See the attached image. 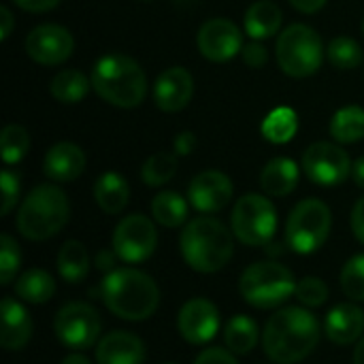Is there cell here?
<instances>
[{
    "instance_id": "6da1fadb",
    "label": "cell",
    "mask_w": 364,
    "mask_h": 364,
    "mask_svg": "<svg viewBox=\"0 0 364 364\" xmlns=\"http://www.w3.org/2000/svg\"><path fill=\"white\" fill-rule=\"evenodd\" d=\"M320 335V322L309 309L284 307L267 322L262 348L275 364H296L318 348Z\"/></svg>"
},
{
    "instance_id": "7a4b0ae2",
    "label": "cell",
    "mask_w": 364,
    "mask_h": 364,
    "mask_svg": "<svg viewBox=\"0 0 364 364\" xmlns=\"http://www.w3.org/2000/svg\"><path fill=\"white\" fill-rule=\"evenodd\" d=\"M100 299L107 309L126 322L151 318L160 305L158 284L143 271L115 269L100 284Z\"/></svg>"
},
{
    "instance_id": "3957f363",
    "label": "cell",
    "mask_w": 364,
    "mask_h": 364,
    "mask_svg": "<svg viewBox=\"0 0 364 364\" xmlns=\"http://www.w3.org/2000/svg\"><path fill=\"white\" fill-rule=\"evenodd\" d=\"M92 87L96 94L119 109H134L147 96V77L141 64L126 53H107L92 68Z\"/></svg>"
},
{
    "instance_id": "277c9868",
    "label": "cell",
    "mask_w": 364,
    "mask_h": 364,
    "mask_svg": "<svg viewBox=\"0 0 364 364\" xmlns=\"http://www.w3.org/2000/svg\"><path fill=\"white\" fill-rule=\"evenodd\" d=\"M235 235L215 218H196L181 232L179 247L190 269L196 273L222 271L235 254Z\"/></svg>"
},
{
    "instance_id": "5b68a950",
    "label": "cell",
    "mask_w": 364,
    "mask_h": 364,
    "mask_svg": "<svg viewBox=\"0 0 364 364\" xmlns=\"http://www.w3.org/2000/svg\"><path fill=\"white\" fill-rule=\"evenodd\" d=\"M70 218V203L68 196L51 186L43 183L30 190V194L23 198L15 226L19 235L28 241H47L55 237Z\"/></svg>"
},
{
    "instance_id": "8992f818",
    "label": "cell",
    "mask_w": 364,
    "mask_h": 364,
    "mask_svg": "<svg viewBox=\"0 0 364 364\" xmlns=\"http://www.w3.org/2000/svg\"><path fill=\"white\" fill-rule=\"evenodd\" d=\"M294 288L296 282L292 271L275 260L250 264L239 279L241 296L256 309H273L284 305L294 294Z\"/></svg>"
},
{
    "instance_id": "52a82bcc",
    "label": "cell",
    "mask_w": 364,
    "mask_h": 364,
    "mask_svg": "<svg viewBox=\"0 0 364 364\" xmlns=\"http://www.w3.org/2000/svg\"><path fill=\"white\" fill-rule=\"evenodd\" d=\"M279 68L294 77L305 79L318 73L324 60V45L320 34L307 23H292L279 36L275 45Z\"/></svg>"
},
{
    "instance_id": "ba28073f",
    "label": "cell",
    "mask_w": 364,
    "mask_h": 364,
    "mask_svg": "<svg viewBox=\"0 0 364 364\" xmlns=\"http://www.w3.org/2000/svg\"><path fill=\"white\" fill-rule=\"evenodd\" d=\"M331 226L333 215L328 205L318 198H305L288 215L286 243L292 252L301 256L314 254L326 243Z\"/></svg>"
},
{
    "instance_id": "9c48e42d",
    "label": "cell",
    "mask_w": 364,
    "mask_h": 364,
    "mask_svg": "<svg viewBox=\"0 0 364 364\" xmlns=\"http://www.w3.org/2000/svg\"><path fill=\"white\" fill-rule=\"evenodd\" d=\"M232 235L250 247H264L277 232V211L262 194H245L237 200L230 215Z\"/></svg>"
},
{
    "instance_id": "30bf717a",
    "label": "cell",
    "mask_w": 364,
    "mask_h": 364,
    "mask_svg": "<svg viewBox=\"0 0 364 364\" xmlns=\"http://www.w3.org/2000/svg\"><path fill=\"white\" fill-rule=\"evenodd\" d=\"M100 316L87 303H68L64 305L53 320V333L58 341L75 352L90 350L100 337Z\"/></svg>"
},
{
    "instance_id": "8fae6325",
    "label": "cell",
    "mask_w": 364,
    "mask_h": 364,
    "mask_svg": "<svg viewBox=\"0 0 364 364\" xmlns=\"http://www.w3.org/2000/svg\"><path fill=\"white\" fill-rule=\"evenodd\" d=\"M303 171L314 183L333 188L343 183L352 175V160L341 145L318 141L305 149Z\"/></svg>"
},
{
    "instance_id": "7c38bea8",
    "label": "cell",
    "mask_w": 364,
    "mask_h": 364,
    "mask_svg": "<svg viewBox=\"0 0 364 364\" xmlns=\"http://www.w3.org/2000/svg\"><path fill=\"white\" fill-rule=\"evenodd\" d=\"M158 245V232L149 218L145 215H128L124 218L113 232V252L119 260L128 264L145 262Z\"/></svg>"
},
{
    "instance_id": "4fadbf2b",
    "label": "cell",
    "mask_w": 364,
    "mask_h": 364,
    "mask_svg": "<svg viewBox=\"0 0 364 364\" xmlns=\"http://www.w3.org/2000/svg\"><path fill=\"white\" fill-rule=\"evenodd\" d=\"M75 38L70 30L58 23H41L26 36V53L43 66H58L73 55Z\"/></svg>"
},
{
    "instance_id": "5bb4252c",
    "label": "cell",
    "mask_w": 364,
    "mask_h": 364,
    "mask_svg": "<svg viewBox=\"0 0 364 364\" xmlns=\"http://www.w3.org/2000/svg\"><path fill=\"white\" fill-rule=\"evenodd\" d=\"M198 51L211 62H228L243 49L239 26L226 17H213L198 30Z\"/></svg>"
},
{
    "instance_id": "9a60e30c",
    "label": "cell",
    "mask_w": 364,
    "mask_h": 364,
    "mask_svg": "<svg viewBox=\"0 0 364 364\" xmlns=\"http://www.w3.org/2000/svg\"><path fill=\"white\" fill-rule=\"evenodd\" d=\"M177 328L183 341L192 346H205L218 335L220 311L207 299H192L179 309Z\"/></svg>"
},
{
    "instance_id": "2e32d148",
    "label": "cell",
    "mask_w": 364,
    "mask_h": 364,
    "mask_svg": "<svg viewBox=\"0 0 364 364\" xmlns=\"http://www.w3.org/2000/svg\"><path fill=\"white\" fill-rule=\"evenodd\" d=\"M235 188L222 171H203L188 186V200L200 213H218L232 200Z\"/></svg>"
},
{
    "instance_id": "e0dca14e",
    "label": "cell",
    "mask_w": 364,
    "mask_h": 364,
    "mask_svg": "<svg viewBox=\"0 0 364 364\" xmlns=\"http://www.w3.org/2000/svg\"><path fill=\"white\" fill-rule=\"evenodd\" d=\"M194 92V79L190 70L183 66H171L156 79L154 85V100L160 111L164 113H177L186 109L192 100Z\"/></svg>"
},
{
    "instance_id": "ac0fdd59",
    "label": "cell",
    "mask_w": 364,
    "mask_h": 364,
    "mask_svg": "<svg viewBox=\"0 0 364 364\" xmlns=\"http://www.w3.org/2000/svg\"><path fill=\"white\" fill-rule=\"evenodd\" d=\"M96 363L143 364L145 343L128 331H113L96 343Z\"/></svg>"
},
{
    "instance_id": "d6986e66",
    "label": "cell",
    "mask_w": 364,
    "mask_h": 364,
    "mask_svg": "<svg viewBox=\"0 0 364 364\" xmlns=\"http://www.w3.org/2000/svg\"><path fill=\"white\" fill-rule=\"evenodd\" d=\"M85 151L79 145L62 141L49 147L43 160V173L58 183H68L85 171Z\"/></svg>"
},
{
    "instance_id": "ffe728a7",
    "label": "cell",
    "mask_w": 364,
    "mask_h": 364,
    "mask_svg": "<svg viewBox=\"0 0 364 364\" xmlns=\"http://www.w3.org/2000/svg\"><path fill=\"white\" fill-rule=\"evenodd\" d=\"M326 337L337 346H352L363 339L364 311L354 303H341L333 307L324 320Z\"/></svg>"
},
{
    "instance_id": "44dd1931",
    "label": "cell",
    "mask_w": 364,
    "mask_h": 364,
    "mask_svg": "<svg viewBox=\"0 0 364 364\" xmlns=\"http://www.w3.org/2000/svg\"><path fill=\"white\" fill-rule=\"evenodd\" d=\"M32 337V320L30 314L11 296L2 299V328L0 343L9 352H17L28 346Z\"/></svg>"
},
{
    "instance_id": "7402d4cb",
    "label": "cell",
    "mask_w": 364,
    "mask_h": 364,
    "mask_svg": "<svg viewBox=\"0 0 364 364\" xmlns=\"http://www.w3.org/2000/svg\"><path fill=\"white\" fill-rule=\"evenodd\" d=\"M260 186L269 196L284 198L299 186V166L290 158H273L260 173Z\"/></svg>"
},
{
    "instance_id": "603a6c76",
    "label": "cell",
    "mask_w": 364,
    "mask_h": 364,
    "mask_svg": "<svg viewBox=\"0 0 364 364\" xmlns=\"http://www.w3.org/2000/svg\"><path fill=\"white\" fill-rule=\"evenodd\" d=\"M94 198L107 215H117L130 200V186L119 173L107 171L94 183Z\"/></svg>"
},
{
    "instance_id": "cb8c5ba5",
    "label": "cell",
    "mask_w": 364,
    "mask_h": 364,
    "mask_svg": "<svg viewBox=\"0 0 364 364\" xmlns=\"http://www.w3.org/2000/svg\"><path fill=\"white\" fill-rule=\"evenodd\" d=\"M282 9L271 2V0H256L247 11H245V32L254 38V41H262V38H271L273 34L279 32L282 28Z\"/></svg>"
},
{
    "instance_id": "d4e9b609",
    "label": "cell",
    "mask_w": 364,
    "mask_h": 364,
    "mask_svg": "<svg viewBox=\"0 0 364 364\" xmlns=\"http://www.w3.org/2000/svg\"><path fill=\"white\" fill-rule=\"evenodd\" d=\"M58 273L66 284H81L90 273V256L81 241H66L58 254Z\"/></svg>"
},
{
    "instance_id": "484cf974",
    "label": "cell",
    "mask_w": 364,
    "mask_h": 364,
    "mask_svg": "<svg viewBox=\"0 0 364 364\" xmlns=\"http://www.w3.org/2000/svg\"><path fill=\"white\" fill-rule=\"evenodd\" d=\"M90 85H92V79H87L81 70L66 68V70H60L51 79L49 92L62 105H77L87 96Z\"/></svg>"
},
{
    "instance_id": "4316f807",
    "label": "cell",
    "mask_w": 364,
    "mask_h": 364,
    "mask_svg": "<svg viewBox=\"0 0 364 364\" xmlns=\"http://www.w3.org/2000/svg\"><path fill=\"white\" fill-rule=\"evenodd\" d=\"M15 294L26 303L43 305L51 301V296L55 294V282L47 271L30 269L23 275H19V279L15 282Z\"/></svg>"
},
{
    "instance_id": "83f0119b",
    "label": "cell",
    "mask_w": 364,
    "mask_h": 364,
    "mask_svg": "<svg viewBox=\"0 0 364 364\" xmlns=\"http://www.w3.org/2000/svg\"><path fill=\"white\" fill-rule=\"evenodd\" d=\"M151 215L164 228H179L188 220V200L173 190H164L151 200Z\"/></svg>"
},
{
    "instance_id": "f1b7e54d",
    "label": "cell",
    "mask_w": 364,
    "mask_h": 364,
    "mask_svg": "<svg viewBox=\"0 0 364 364\" xmlns=\"http://www.w3.org/2000/svg\"><path fill=\"white\" fill-rule=\"evenodd\" d=\"M226 350L239 356H247L258 343V324L250 316H235L224 326Z\"/></svg>"
},
{
    "instance_id": "f546056e",
    "label": "cell",
    "mask_w": 364,
    "mask_h": 364,
    "mask_svg": "<svg viewBox=\"0 0 364 364\" xmlns=\"http://www.w3.org/2000/svg\"><path fill=\"white\" fill-rule=\"evenodd\" d=\"M331 136L341 143H358L364 139V109L363 107H343L331 119Z\"/></svg>"
},
{
    "instance_id": "4dcf8cb0",
    "label": "cell",
    "mask_w": 364,
    "mask_h": 364,
    "mask_svg": "<svg viewBox=\"0 0 364 364\" xmlns=\"http://www.w3.org/2000/svg\"><path fill=\"white\" fill-rule=\"evenodd\" d=\"M296 130H299V117H296L294 109H290V107L273 109L262 122V136L275 145L290 143L294 139Z\"/></svg>"
},
{
    "instance_id": "1f68e13d",
    "label": "cell",
    "mask_w": 364,
    "mask_h": 364,
    "mask_svg": "<svg viewBox=\"0 0 364 364\" xmlns=\"http://www.w3.org/2000/svg\"><path fill=\"white\" fill-rule=\"evenodd\" d=\"M175 173H177V156L171 151L151 154L141 168L143 181L151 188H160V186L168 183L175 177Z\"/></svg>"
},
{
    "instance_id": "d6a6232c",
    "label": "cell",
    "mask_w": 364,
    "mask_h": 364,
    "mask_svg": "<svg viewBox=\"0 0 364 364\" xmlns=\"http://www.w3.org/2000/svg\"><path fill=\"white\" fill-rule=\"evenodd\" d=\"M326 58L335 68L352 70L363 62V47L350 36H337L328 43Z\"/></svg>"
},
{
    "instance_id": "836d02e7",
    "label": "cell",
    "mask_w": 364,
    "mask_h": 364,
    "mask_svg": "<svg viewBox=\"0 0 364 364\" xmlns=\"http://www.w3.org/2000/svg\"><path fill=\"white\" fill-rule=\"evenodd\" d=\"M0 149L4 164H17L30 149V134L19 124H9L0 134Z\"/></svg>"
},
{
    "instance_id": "e575fe53",
    "label": "cell",
    "mask_w": 364,
    "mask_h": 364,
    "mask_svg": "<svg viewBox=\"0 0 364 364\" xmlns=\"http://www.w3.org/2000/svg\"><path fill=\"white\" fill-rule=\"evenodd\" d=\"M341 290L352 301H364V254L352 256L341 271Z\"/></svg>"
},
{
    "instance_id": "d590c367",
    "label": "cell",
    "mask_w": 364,
    "mask_h": 364,
    "mask_svg": "<svg viewBox=\"0 0 364 364\" xmlns=\"http://www.w3.org/2000/svg\"><path fill=\"white\" fill-rule=\"evenodd\" d=\"M21 264V252L11 235L0 237V284L9 286Z\"/></svg>"
},
{
    "instance_id": "8d00e7d4",
    "label": "cell",
    "mask_w": 364,
    "mask_h": 364,
    "mask_svg": "<svg viewBox=\"0 0 364 364\" xmlns=\"http://www.w3.org/2000/svg\"><path fill=\"white\" fill-rule=\"evenodd\" d=\"M294 296L305 307H322L328 301V288L320 277H303L294 288Z\"/></svg>"
},
{
    "instance_id": "74e56055",
    "label": "cell",
    "mask_w": 364,
    "mask_h": 364,
    "mask_svg": "<svg viewBox=\"0 0 364 364\" xmlns=\"http://www.w3.org/2000/svg\"><path fill=\"white\" fill-rule=\"evenodd\" d=\"M0 186H2V209H0V213L9 215L15 209L17 198H19V177L11 168H4L0 173Z\"/></svg>"
},
{
    "instance_id": "f35d334b",
    "label": "cell",
    "mask_w": 364,
    "mask_h": 364,
    "mask_svg": "<svg viewBox=\"0 0 364 364\" xmlns=\"http://www.w3.org/2000/svg\"><path fill=\"white\" fill-rule=\"evenodd\" d=\"M267 60H269V53L262 43L254 41L250 45H243V62L250 68H262L267 64Z\"/></svg>"
},
{
    "instance_id": "ab89813d",
    "label": "cell",
    "mask_w": 364,
    "mask_h": 364,
    "mask_svg": "<svg viewBox=\"0 0 364 364\" xmlns=\"http://www.w3.org/2000/svg\"><path fill=\"white\" fill-rule=\"evenodd\" d=\"M194 364H239L235 354L230 350H222V348H209L205 352L198 354V358Z\"/></svg>"
},
{
    "instance_id": "60d3db41",
    "label": "cell",
    "mask_w": 364,
    "mask_h": 364,
    "mask_svg": "<svg viewBox=\"0 0 364 364\" xmlns=\"http://www.w3.org/2000/svg\"><path fill=\"white\" fill-rule=\"evenodd\" d=\"M350 224H352V232L354 237L364 245V196L354 205L352 209V218H350Z\"/></svg>"
},
{
    "instance_id": "b9f144b4",
    "label": "cell",
    "mask_w": 364,
    "mask_h": 364,
    "mask_svg": "<svg viewBox=\"0 0 364 364\" xmlns=\"http://www.w3.org/2000/svg\"><path fill=\"white\" fill-rule=\"evenodd\" d=\"M13 2L28 13H45L60 4V0H13Z\"/></svg>"
},
{
    "instance_id": "7bdbcfd3",
    "label": "cell",
    "mask_w": 364,
    "mask_h": 364,
    "mask_svg": "<svg viewBox=\"0 0 364 364\" xmlns=\"http://www.w3.org/2000/svg\"><path fill=\"white\" fill-rule=\"evenodd\" d=\"M115 262H117V254L115 252H109V250H102L96 254V269L102 273H111L115 271Z\"/></svg>"
},
{
    "instance_id": "ee69618b",
    "label": "cell",
    "mask_w": 364,
    "mask_h": 364,
    "mask_svg": "<svg viewBox=\"0 0 364 364\" xmlns=\"http://www.w3.org/2000/svg\"><path fill=\"white\" fill-rule=\"evenodd\" d=\"M13 23H15V19H13L11 9H9V6H0V38H2V41H6V38L11 36Z\"/></svg>"
},
{
    "instance_id": "f6af8a7d",
    "label": "cell",
    "mask_w": 364,
    "mask_h": 364,
    "mask_svg": "<svg viewBox=\"0 0 364 364\" xmlns=\"http://www.w3.org/2000/svg\"><path fill=\"white\" fill-rule=\"evenodd\" d=\"M192 149H194V134L192 132H181L177 136V141H175V154L188 156V154H192Z\"/></svg>"
},
{
    "instance_id": "bcb514c9",
    "label": "cell",
    "mask_w": 364,
    "mask_h": 364,
    "mask_svg": "<svg viewBox=\"0 0 364 364\" xmlns=\"http://www.w3.org/2000/svg\"><path fill=\"white\" fill-rule=\"evenodd\" d=\"M288 2L301 13H318L326 4V0H288Z\"/></svg>"
},
{
    "instance_id": "7dc6e473",
    "label": "cell",
    "mask_w": 364,
    "mask_h": 364,
    "mask_svg": "<svg viewBox=\"0 0 364 364\" xmlns=\"http://www.w3.org/2000/svg\"><path fill=\"white\" fill-rule=\"evenodd\" d=\"M352 179H354V183H356L358 188H363L364 190V156L363 158H358V160L352 164Z\"/></svg>"
},
{
    "instance_id": "c3c4849f",
    "label": "cell",
    "mask_w": 364,
    "mask_h": 364,
    "mask_svg": "<svg viewBox=\"0 0 364 364\" xmlns=\"http://www.w3.org/2000/svg\"><path fill=\"white\" fill-rule=\"evenodd\" d=\"M60 364H92V363H90L83 354H79V352H77V354H68V356H66V358H64Z\"/></svg>"
},
{
    "instance_id": "681fc988",
    "label": "cell",
    "mask_w": 364,
    "mask_h": 364,
    "mask_svg": "<svg viewBox=\"0 0 364 364\" xmlns=\"http://www.w3.org/2000/svg\"><path fill=\"white\" fill-rule=\"evenodd\" d=\"M354 364H364V337L358 341V346H356V350H354Z\"/></svg>"
},
{
    "instance_id": "f907efd6",
    "label": "cell",
    "mask_w": 364,
    "mask_h": 364,
    "mask_svg": "<svg viewBox=\"0 0 364 364\" xmlns=\"http://www.w3.org/2000/svg\"><path fill=\"white\" fill-rule=\"evenodd\" d=\"M164 364H177V363H164Z\"/></svg>"
},
{
    "instance_id": "816d5d0a",
    "label": "cell",
    "mask_w": 364,
    "mask_h": 364,
    "mask_svg": "<svg viewBox=\"0 0 364 364\" xmlns=\"http://www.w3.org/2000/svg\"><path fill=\"white\" fill-rule=\"evenodd\" d=\"M363 34H364V21H363Z\"/></svg>"
}]
</instances>
